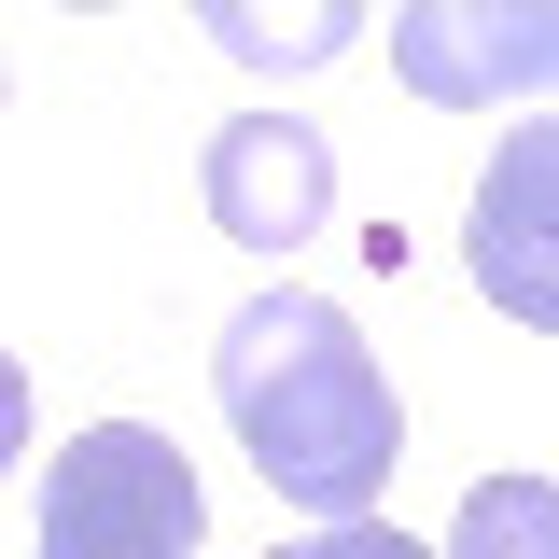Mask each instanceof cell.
I'll use <instances>...</instances> for the list:
<instances>
[{
  "label": "cell",
  "mask_w": 559,
  "mask_h": 559,
  "mask_svg": "<svg viewBox=\"0 0 559 559\" xmlns=\"http://www.w3.org/2000/svg\"><path fill=\"white\" fill-rule=\"evenodd\" d=\"M210 392H224V433L252 448V476L308 518V532H336V518H378V489L406 462V406H392V364L364 349L336 294H294L266 280L224 349H210Z\"/></svg>",
  "instance_id": "6da1fadb"
},
{
  "label": "cell",
  "mask_w": 559,
  "mask_h": 559,
  "mask_svg": "<svg viewBox=\"0 0 559 559\" xmlns=\"http://www.w3.org/2000/svg\"><path fill=\"white\" fill-rule=\"evenodd\" d=\"M210 489L154 419H84L43 476V559H197Z\"/></svg>",
  "instance_id": "7a4b0ae2"
},
{
  "label": "cell",
  "mask_w": 559,
  "mask_h": 559,
  "mask_svg": "<svg viewBox=\"0 0 559 559\" xmlns=\"http://www.w3.org/2000/svg\"><path fill=\"white\" fill-rule=\"evenodd\" d=\"M392 84L433 98V112L559 98V0H406L392 14Z\"/></svg>",
  "instance_id": "3957f363"
},
{
  "label": "cell",
  "mask_w": 559,
  "mask_h": 559,
  "mask_svg": "<svg viewBox=\"0 0 559 559\" xmlns=\"http://www.w3.org/2000/svg\"><path fill=\"white\" fill-rule=\"evenodd\" d=\"M462 266L503 322L559 336V112H518L476 168V224H462Z\"/></svg>",
  "instance_id": "277c9868"
},
{
  "label": "cell",
  "mask_w": 559,
  "mask_h": 559,
  "mask_svg": "<svg viewBox=\"0 0 559 559\" xmlns=\"http://www.w3.org/2000/svg\"><path fill=\"white\" fill-rule=\"evenodd\" d=\"M197 197H210V238L238 252H308L336 224V140L308 112H224L197 154Z\"/></svg>",
  "instance_id": "5b68a950"
},
{
  "label": "cell",
  "mask_w": 559,
  "mask_h": 559,
  "mask_svg": "<svg viewBox=\"0 0 559 559\" xmlns=\"http://www.w3.org/2000/svg\"><path fill=\"white\" fill-rule=\"evenodd\" d=\"M433 559H559V476H476Z\"/></svg>",
  "instance_id": "8992f818"
},
{
  "label": "cell",
  "mask_w": 559,
  "mask_h": 559,
  "mask_svg": "<svg viewBox=\"0 0 559 559\" xmlns=\"http://www.w3.org/2000/svg\"><path fill=\"white\" fill-rule=\"evenodd\" d=\"M210 43L224 57H266V70H322L364 43V14L349 0H308V14H252V0H210Z\"/></svg>",
  "instance_id": "52a82bcc"
},
{
  "label": "cell",
  "mask_w": 559,
  "mask_h": 559,
  "mask_svg": "<svg viewBox=\"0 0 559 559\" xmlns=\"http://www.w3.org/2000/svg\"><path fill=\"white\" fill-rule=\"evenodd\" d=\"M266 559H433V546L392 532V518H336V532H294V546H266Z\"/></svg>",
  "instance_id": "ba28073f"
},
{
  "label": "cell",
  "mask_w": 559,
  "mask_h": 559,
  "mask_svg": "<svg viewBox=\"0 0 559 559\" xmlns=\"http://www.w3.org/2000/svg\"><path fill=\"white\" fill-rule=\"evenodd\" d=\"M14 462H28V364L0 349V476H14Z\"/></svg>",
  "instance_id": "9c48e42d"
},
{
  "label": "cell",
  "mask_w": 559,
  "mask_h": 559,
  "mask_svg": "<svg viewBox=\"0 0 559 559\" xmlns=\"http://www.w3.org/2000/svg\"><path fill=\"white\" fill-rule=\"evenodd\" d=\"M0 98H14V57H0Z\"/></svg>",
  "instance_id": "30bf717a"
}]
</instances>
